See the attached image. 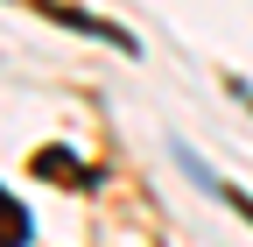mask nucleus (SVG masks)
I'll list each match as a JSON object with an SVG mask.
<instances>
[{
	"mask_svg": "<svg viewBox=\"0 0 253 247\" xmlns=\"http://www.w3.org/2000/svg\"><path fill=\"white\" fill-rule=\"evenodd\" d=\"M36 177H49V184H91V170H78L63 148H42V156H36Z\"/></svg>",
	"mask_w": 253,
	"mask_h": 247,
	"instance_id": "1",
	"label": "nucleus"
},
{
	"mask_svg": "<svg viewBox=\"0 0 253 247\" xmlns=\"http://www.w3.org/2000/svg\"><path fill=\"white\" fill-rule=\"evenodd\" d=\"M21 240H28V212L0 191V247H21Z\"/></svg>",
	"mask_w": 253,
	"mask_h": 247,
	"instance_id": "2",
	"label": "nucleus"
},
{
	"mask_svg": "<svg viewBox=\"0 0 253 247\" xmlns=\"http://www.w3.org/2000/svg\"><path fill=\"white\" fill-rule=\"evenodd\" d=\"M218 191H225V205L239 212V219H253V198H246V191H232V184H218Z\"/></svg>",
	"mask_w": 253,
	"mask_h": 247,
	"instance_id": "3",
	"label": "nucleus"
}]
</instances>
